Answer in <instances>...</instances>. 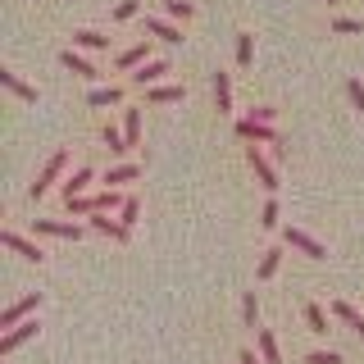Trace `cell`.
<instances>
[{
    "label": "cell",
    "mask_w": 364,
    "mask_h": 364,
    "mask_svg": "<svg viewBox=\"0 0 364 364\" xmlns=\"http://www.w3.org/2000/svg\"><path fill=\"white\" fill-rule=\"evenodd\" d=\"M64 168H68V151H55L50 159H46V168L37 173V182H32V200H41L46 191H50L55 182H60V173H64Z\"/></svg>",
    "instance_id": "6da1fadb"
},
{
    "label": "cell",
    "mask_w": 364,
    "mask_h": 364,
    "mask_svg": "<svg viewBox=\"0 0 364 364\" xmlns=\"http://www.w3.org/2000/svg\"><path fill=\"white\" fill-rule=\"evenodd\" d=\"M246 164H250V168H255V178H259V187H264V191H269V196H273V191H278V168H273V164H269V159H264V151H259V146H246Z\"/></svg>",
    "instance_id": "7a4b0ae2"
},
{
    "label": "cell",
    "mask_w": 364,
    "mask_h": 364,
    "mask_svg": "<svg viewBox=\"0 0 364 364\" xmlns=\"http://www.w3.org/2000/svg\"><path fill=\"white\" fill-rule=\"evenodd\" d=\"M37 305H41V291H28V296H23V301H14V305H9L5 314H0V328H5V333H9V328L28 323V314L37 310Z\"/></svg>",
    "instance_id": "3957f363"
},
{
    "label": "cell",
    "mask_w": 364,
    "mask_h": 364,
    "mask_svg": "<svg viewBox=\"0 0 364 364\" xmlns=\"http://www.w3.org/2000/svg\"><path fill=\"white\" fill-rule=\"evenodd\" d=\"M237 136L250 146H278V132H273V123H255V119H242L237 123Z\"/></svg>",
    "instance_id": "277c9868"
},
{
    "label": "cell",
    "mask_w": 364,
    "mask_h": 364,
    "mask_svg": "<svg viewBox=\"0 0 364 364\" xmlns=\"http://www.w3.org/2000/svg\"><path fill=\"white\" fill-rule=\"evenodd\" d=\"M0 242H5L9 250H14V255L32 259V264H41V259H46V250H41L37 242H28V237H23V232H14V228H5V232H0Z\"/></svg>",
    "instance_id": "5b68a950"
},
{
    "label": "cell",
    "mask_w": 364,
    "mask_h": 364,
    "mask_svg": "<svg viewBox=\"0 0 364 364\" xmlns=\"http://www.w3.org/2000/svg\"><path fill=\"white\" fill-rule=\"evenodd\" d=\"M282 242H287V246H296L301 255H310V259H323V255H328V250L318 246L310 232H301V228H282Z\"/></svg>",
    "instance_id": "8992f818"
},
{
    "label": "cell",
    "mask_w": 364,
    "mask_h": 364,
    "mask_svg": "<svg viewBox=\"0 0 364 364\" xmlns=\"http://www.w3.org/2000/svg\"><path fill=\"white\" fill-rule=\"evenodd\" d=\"M32 228L46 232V237H64V242H77V237H82V228H77V223H64V219H32Z\"/></svg>",
    "instance_id": "52a82bcc"
},
{
    "label": "cell",
    "mask_w": 364,
    "mask_h": 364,
    "mask_svg": "<svg viewBox=\"0 0 364 364\" xmlns=\"http://www.w3.org/2000/svg\"><path fill=\"white\" fill-rule=\"evenodd\" d=\"M37 337V318H28V323H18V328H9L5 337H0V355H9V350H18L23 341H32Z\"/></svg>",
    "instance_id": "ba28073f"
},
{
    "label": "cell",
    "mask_w": 364,
    "mask_h": 364,
    "mask_svg": "<svg viewBox=\"0 0 364 364\" xmlns=\"http://www.w3.org/2000/svg\"><path fill=\"white\" fill-rule=\"evenodd\" d=\"M136 178H141V164H132V159H123V164H114V168H109V173L100 178V182L119 191V187H128V182H136Z\"/></svg>",
    "instance_id": "9c48e42d"
},
{
    "label": "cell",
    "mask_w": 364,
    "mask_h": 364,
    "mask_svg": "<svg viewBox=\"0 0 364 364\" xmlns=\"http://www.w3.org/2000/svg\"><path fill=\"white\" fill-rule=\"evenodd\" d=\"M141 64H151V41H136V46H128V50L119 55V68H123V73H136Z\"/></svg>",
    "instance_id": "30bf717a"
},
{
    "label": "cell",
    "mask_w": 364,
    "mask_h": 364,
    "mask_svg": "<svg viewBox=\"0 0 364 364\" xmlns=\"http://www.w3.org/2000/svg\"><path fill=\"white\" fill-rule=\"evenodd\" d=\"M210 87H214V105H219V114H228V109H232V82H228L223 68L210 73Z\"/></svg>",
    "instance_id": "8fae6325"
},
{
    "label": "cell",
    "mask_w": 364,
    "mask_h": 364,
    "mask_svg": "<svg viewBox=\"0 0 364 364\" xmlns=\"http://www.w3.org/2000/svg\"><path fill=\"white\" fill-rule=\"evenodd\" d=\"M91 228H96L100 237H109V242H128V237H132L128 228H123L119 219H109V214H91Z\"/></svg>",
    "instance_id": "7c38bea8"
},
{
    "label": "cell",
    "mask_w": 364,
    "mask_h": 364,
    "mask_svg": "<svg viewBox=\"0 0 364 364\" xmlns=\"http://www.w3.org/2000/svg\"><path fill=\"white\" fill-rule=\"evenodd\" d=\"M100 141L109 146V155L119 159V164H123V155L132 151V146H128V136H123V128H114V123H105V128H100Z\"/></svg>",
    "instance_id": "4fadbf2b"
},
{
    "label": "cell",
    "mask_w": 364,
    "mask_h": 364,
    "mask_svg": "<svg viewBox=\"0 0 364 364\" xmlns=\"http://www.w3.org/2000/svg\"><path fill=\"white\" fill-rule=\"evenodd\" d=\"M91 182H96V173H91V168H77L73 178H64V205H68V200H77V196H87Z\"/></svg>",
    "instance_id": "5bb4252c"
},
{
    "label": "cell",
    "mask_w": 364,
    "mask_h": 364,
    "mask_svg": "<svg viewBox=\"0 0 364 364\" xmlns=\"http://www.w3.org/2000/svg\"><path fill=\"white\" fill-rule=\"evenodd\" d=\"M0 82H5V91H14L18 100H28V105L37 100V87H28V82H23V77L14 73V68H0Z\"/></svg>",
    "instance_id": "9a60e30c"
},
{
    "label": "cell",
    "mask_w": 364,
    "mask_h": 364,
    "mask_svg": "<svg viewBox=\"0 0 364 364\" xmlns=\"http://www.w3.org/2000/svg\"><path fill=\"white\" fill-rule=\"evenodd\" d=\"M60 64L68 68V73H77V77H100V73H96V64H91V60H82V55H77L73 46H68V50L60 55Z\"/></svg>",
    "instance_id": "2e32d148"
},
{
    "label": "cell",
    "mask_w": 364,
    "mask_h": 364,
    "mask_svg": "<svg viewBox=\"0 0 364 364\" xmlns=\"http://www.w3.org/2000/svg\"><path fill=\"white\" fill-rule=\"evenodd\" d=\"M255 350H259V360L264 364H282V350H278V337L269 333V328H259V337H255Z\"/></svg>",
    "instance_id": "e0dca14e"
},
{
    "label": "cell",
    "mask_w": 364,
    "mask_h": 364,
    "mask_svg": "<svg viewBox=\"0 0 364 364\" xmlns=\"http://www.w3.org/2000/svg\"><path fill=\"white\" fill-rule=\"evenodd\" d=\"M164 73H168V64H164V60H151V64H141V68L132 73V82H136V87H155Z\"/></svg>",
    "instance_id": "ac0fdd59"
},
{
    "label": "cell",
    "mask_w": 364,
    "mask_h": 364,
    "mask_svg": "<svg viewBox=\"0 0 364 364\" xmlns=\"http://www.w3.org/2000/svg\"><path fill=\"white\" fill-rule=\"evenodd\" d=\"M119 100H123V87L119 82H109V87H96V91H87V105H119Z\"/></svg>",
    "instance_id": "d6986e66"
},
{
    "label": "cell",
    "mask_w": 364,
    "mask_h": 364,
    "mask_svg": "<svg viewBox=\"0 0 364 364\" xmlns=\"http://www.w3.org/2000/svg\"><path fill=\"white\" fill-rule=\"evenodd\" d=\"M333 314H337V318H341L346 328H355V333L364 337V314H360V310H355L350 301H337V305H333Z\"/></svg>",
    "instance_id": "ffe728a7"
},
{
    "label": "cell",
    "mask_w": 364,
    "mask_h": 364,
    "mask_svg": "<svg viewBox=\"0 0 364 364\" xmlns=\"http://www.w3.org/2000/svg\"><path fill=\"white\" fill-rule=\"evenodd\" d=\"M146 32H151V37H159V41H182V32L173 28V23H164V18H146Z\"/></svg>",
    "instance_id": "44dd1931"
},
{
    "label": "cell",
    "mask_w": 364,
    "mask_h": 364,
    "mask_svg": "<svg viewBox=\"0 0 364 364\" xmlns=\"http://www.w3.org/2000/svg\"><path fill=\"white\" fill-rule=\"evenodd\" d=\"M123 136L128 146H141V109H123Z\"/></svg>",
    "instance_id": "7402d4cb"
},
{
    "label": "cell",
    "mask_w": 364,
    "mask_h": 364,
    "mask_svg": "<svg viewBox=\"0 0 364 364\" xmlns=\"http://www.w3.org/2000/svg\"><path fill=\"white\" fill-rule=\"evenodd\" d=\"M305 323H310V333L314 337H328V314H323V305H305Z\"/></svg>",
    "instance_id": "603a6c76"
},
{
    "label": "cell",
    "mask_w": 364,
    "mask_h": 364,
    "mask_svg": "<svg viewBox=\"0 0 364 364\" xmlns=\"http://www.w3.org/2000/svg\"><path fill=\"white\" fill-rule=\"evenodd\" d=\"M73 46H82V50H105V46H109V37H100V32L82 28V32H73Z\"/></svg>",
    "instance_id": "cb8c5ba5"
},
{
    "label": "cell",
    "mask_w": 364,
    "mask_h": 364,
    "mask_svg": "<svg viewBox=\"0 0 364 364\" xmlns=\"http://www.w3.org/2000/svg\"><path fill=\"white\" fill-rule=\"evenodd\" d=\"M146 96H151L155 105H173V100H182V96H187V87H151Z\"/></svg>",
    "instance_id": "d4e9b609"
},
{
    "label": "cell",
    "mask_w": 364,
    "mask_h": 364,
    "mask_svg": "<svg viewBox=\"0 0 364 364\" xmlns=\"http://www.w3.org/2000/svg\"><path fill=\"white\" fill-rule=\"evenodd\" d=\"M136 214H141V200H136V196H132V191H128V200H123V210H119V223H123V228H128V232H132V223H136Z\"/></svg>",
    "instance_id": "484cf974"
},
{
    "label": "cell",
    "mask_w": 364,
    "mask_h": 364,
    "mask_svg": "<svg viewBox=\"0 0 364 364\" xmlns=\"http://www.w3.org/2000/svg\"><path fill=\"white\" fill-rule=\"evenodd\" d=\"M250 55H255V37H250V32H242V37H237V64L250 68Z\"/></svg>",
    "instance_id": "4316f807"
},
{
    "label": "cell",
    "mask_w": 364,
    "mask_h": 364,
    "mask_svg": "<svg viewBox=\"0 0 364 364\" xmlns=\"http://www.w3.org/2000/svg\"><path fill=\"white\" fill-rule=\"evenodd\" d=\"M242 318H246L250 328H255V318H259V296H255V291H246V296H242Z\"/></svg>",
    "instance_id": "83f0119b"
},
{
    "label": "cell",
    "mask_w": 364,
    "mask_h": 364,
    "mask_svg": "<svg viewBox=\"0 0 364 364\" xmlns=\"http://www.w3.org/2000/svg\"><path fill=\"white\" fill-rule=\"evenodd\" d=\"M278 259H282V250H278V246L264 250V259H259V278H273V273H278Z\"/></svg>",
    "instance_id": "f1b7e54d"
},
{
    "label": "cell",
    "mask_w": 364,
    "mask_h": 364,
    "mask_svg": "<svg viewBox=\"0 0 364 364\" xmlns=\"http://www.w3.org/2000/svg\"><path fill=\"white\" fill-rule=\"evenodd\" d=\"M346 96H350V105L364 114V82H360V77H350V82H346Z\"/></svg>",
    "instance_id": "f546056e"
},
{
    "label": "cell",
    "mask_w": 364,
    "mask_h": 364,
    "mask_svg": "<svg viewBox=\"0 0 364 364\" xmlns=\"http://www.w3.org/2000/svg\"><path fill=\"white\" fill-rule=\"evenodd\" d=\"M168 14H173V18H191V14H196V5H191V0H168Z\"/></svg>",
    "instance_id": "4dcf8cb0"
},
{
    "label": "cell",
    "mask_w": 364,
    "mask_h": 364,
    "mask_svg": "<svg viewBox=\"0 0 364 364\" xmlns=\"http://www.w3.org/2000/svg\"><path fill=\"white\" fill-rule=\"evenodd\" d=\"M305 364H341V355H337V350H310Z\"/></svg>",
    "instance_id": "1f68e13d"
},
{
    "label": "cell",
    "mask_w": 364,
    "mask_h": 364,
    "mask_svg": "<svg viewBox=\"0 0 364 364\" xmlns=\"http://www.w3.org/2000/svg\"><path fill=\"white\" fill-rule=\"evenodd\" d=\"M259 223H264V228H278V200H264V214H259Z\"/></svg>",
    "instance_id": "d6a6232c"
},
{
    "label": "cell",
    "mask_w": 364,
    "mask_h": 364,
    "mask_svg": "<svg viewBox=\"0 0 364 364\" xmlns=\"http://www.w3.org/2000/svg\"><path fill=\"white\" fill-rule=\"evenodd\" d=\"M273 114H278L273 105H250V114H246V119H255V123H273Z\"/></svg>",
    "instance_id": "836d02e7"
},
{
    "label": "cell",
    "mask_w": 364,
    "mask_h": 364,
    "mask_svg": "<svg viewBox=\"0 0 364 364\" xmlns=\"http://www.w3.org/2000/svg\"><path fill=\"white\" fill-rule=\"evenodd\" d=\"M136 9H141V0H119V5H114V18H132Z\"/></svg>",
    "instance_id": "e575fe53"
},
{
    "label": "cell",
    "mask_w": 364,
    "mask_h": 364,
    "mask_svg": "<svg viewBox=\"0 0 364 364\" xmlns=\"http://www.w3.org/2000/svg\"><path fill=\"white\" fill-rule=\"evenodd\" d=\"M333 32H341V37H350V32H360L355 18H333Z\"/></svg>",
    "instance_id": "d590c367"
},
{
    "label": "cell",
    "mask_w": 364,
    "mask_h": 364,
    "mask_svg": "<svg viewBox=\"0 0 364 364\" xmlns=\"http://www.w3.org/2000/svg\"><path fill=\"white\" fill-rule=\"evenodd\" d=\"M237 364H264V360H259V350H250V346H246L242 355H237Z\"/></svg>",
    "instance_id": "8d00e7d4"
},
{
    "label": "cell",
    "mask_w": 364,
    "mask_h": 364,
    "mask_svg": "<svg viewBox=\"0 0 364 364\" xmlns=\"http://www.w3.org/2000/svg\"><path fill=\"white\" fill-rule=\"evenodd\" d=\"M328 5H337V0H328Z\"/></svg>",
    "instance_id": "74e56055"
}]
</instances>
